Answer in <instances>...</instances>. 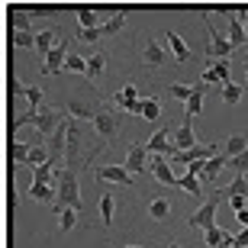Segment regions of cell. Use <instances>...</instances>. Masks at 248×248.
<instances>
[{
  "label": "cell",
  "mask_w": 248,
  "mask_h": 248,
  "mask_svg": "<svg viewBox=\"0 0 248 248\" xmlns=\"http://www.w3.org/2000/svg\"><path fill=\"white\" fill-rule=\"evenodd\" d=\"M165 39H168V46H171V52H174V62H177V64L190 62V46H187L184 39L177 36L174 29H168V32H165Z\"/></svg>",
  "instance_id": "obj_13"
},
{
  "label": "cell",
  "mask_w": 248,
  "mask_h": 248,
  "mask_svg": "<svg viewBox=\"0 0 248 248\" xmlns=\"http://www.w3.org/2000/svg\"><path fill=\"white\" fill-rule=\"evenodd\" d=\"M174 129L171 126H161L155 132V136L148 139V155H165V158H177V148H174V142H168V136H171Z\"/></svg>",
  "instance_id": "obj_6"
},
{
  "label": "cell",
  "mask_w": 248,
  "mask_h": 248,
  "mask_svg": "<svg viewBox=\"0 0 248 248\" xmlns=\"http://www.w3.org/2000/svg\"><path fill=\"white\" fill-rule=\"evenodd\" d=\"M245 78H248V64H245Z\"/></svg>",
  "instance_id": "obj_52"
},
{
  "label": "cell",
  "mask_w": 248,
  "mask_h": 248,
  "mask_svg": "<svg viewBox=\"0 0 248 248\" xmlns=\"http://www.w3.org/2000/svg\"><path fill=\"white\" fill-rule=\"evenodd\" d=\"M174 148H177V155L197 148V132H193V120L190 116H184V123L174 129Z\"/></svg>",
  "instance_id": "obj_9"
},
{
  "label": "cell",
  "mask_w": 248,
  "mask_h": 248,
  "mask_svg": "<svg viewBox=\"0 0 248 248\" xmlns=\"http://www.w3.org/2000/svg\"><path fill=\"white\" fill-rule=\"evenodd\" d=\"M200 16L206 19V36H210V48H206V55L216 58V62H219V58H229L235 46H232L229 39L222 36L219 29H213V23H210V10H200Z\"/></svg>",
  "instance_id": "obj_4"
},
{
  "label": "cell",
  "mask_w": 248,
  "mask_h": 248,
  "mask_svg": "<svg viewBox=\"0 0 248 248\" xmlns=\"http://www.w3.org/2000/svg\"><path fill=\"white\" fill-rule=\"evenodd\" d=\"M168 91H171V97H174V100H190L193 97V91H197V84H171V87H168Z\"/></svg>",
  "instance_id": "obj_37"
},
{
  "label": "cell",
  "mask_w": 248,
  "mask_h": 248,
  "mask_svg": "<svg viewBox=\"0 0 248 248\" xmlns=\"http://www.w3.org/2000/svg\"><path fill=\"white\" fill-rule=\"evenodd\" d=\"M78 23H81V29H100L93 7H78Z\"/></svg>",
  "instance_id": "obj_30"
},
{
  "label": "cell",
  "mask_w": 248,
  "mask_h": 248,
  "mask_svg": "<svg viewBox=\"0 0 248 248\" xmlns=\"http://www.w3.org/2000/svg\"><path fill=\"white\" fill-rule=\"evenodd\" d=\"M142 58H145L148 68H161V64L168 62V55H165V48H161V42H148L145 52H142Z\"/></svg>",
  "instance_id": "obj_17"
},
{
  "label": "cell",
  "mask_w": 248,
  "mask_h": 248,
  "mask_svg": "<svg viewBox=\"0 0 248 248\" xmlns=\"http://www.w3.org/2000/svg\"><path fill=\"white\" fill-rule=\"evenodd\" d=\"M68 113H71L74 120H93L97 116V107H91V103H84V100H71L68 103Z\"/></svg>",
  "instance_id": "obj_22"
},
{
  "label": "cell",
  "mask_w": 248,
  "mask_h": 248,
  "mask_svg": "<svg viewBox=\"0 0 248 248\" xmlns=\"http://www.w3.org/2000/svg\"><path fill=\"white\" fill-rule=\"evenodd\" d=\"M142 116H145V120H158V116H161V103H158L155 97L142 100Z\"/></svg>",
  "instance_id": "obj_38"
},
{
  "label": "cell",
  "mask_w": 248,
  "mask_h": 248,
  "mask_svg": "<svg viewBox=\"0 0 248 248\" xmlns=\"http://www.w3.org/2000/svg\"><path fill=\"white\" fill-rule=\"evenodd\" d=\"M126 19H129V10H116V13L100 26V36H116V32L126 26Z\"/></svg>",
  "instance_id": "obj_18"
},
{
  "label": "cell",
  "mask_w": 248,
  "mask_h": 248,
  "mask_svg": "<svg viewBox=\"0 0 248 248\" xmlns=\"http://www.w3.org/2000/svg\"><path fill=\"white\" fill-rule=\"evenodd\" d=\"M245 152H248V136H245V132L229 136V139H226V145H222V155L229 158V161H232V158H239V155H245Z\"/></svg>",
  "instance_id": "obj_15"
},
{
  "label": "cell",
  "mask_w": 248,
  "mask_h": 248,
  "mask_svg": "<svg viewBox=\"0 0 248 248\" xmlns=\"http://www.w3.org/2000/svg\"><path fill=\"white\" fill-rule=\"evenodd\" d=\"M245 203H248V197H229V206H232L235 213H242V210H245Z\"/></svg>",
  "instance_id": "obj_47"
},
{
  "label": "cell",
  "mask_w": 248,
  "mask_h": 248,
  "mask_svg": "<svg viewBox=\"0 0 248 248\" xmlns=\"http://www.w3.org/2000/svg\"><path fill=\"white\" fill-rule=\"evenodd\" d=\"M168 248H181V245H177V242H168Z\"/></svg>",
  "instance_id": "obj_50"
},
{
  "label": "cell",
  "mask_w": 248,
  "mask_h": 248,
  "mask_svg": "<svg viewBox=\"0 0 248 248\" xmlns=\"http://www.w3.org/2000/svg\"><path fill=\"white\" fill-rule=\"evenodd\" d=\"M13 46H19V48L36 46V32H13Z\"/></svg>",
  "instance_id": "obj_42"
},
{
  "label": "cell",
  "mask_w": 248,
  "mask_h": 248,
  "mask_svg": "<svg viewBox=\"0 0 248 248\" xmlns=\"http://www.w3.org/2000/svg\"><path fill=\"white\" fill-rule=\"evenodd\" d=\"M226 197H248V181H245V174H235V181H232L229 187H226Z\"/></svg>",
  "instance_id": "obj_31"
},
{
  "label": "cell",
  "mask_w": 248,
  "mask_h": 248,
  "mask_svg": "<svg viewBox=\"0 0 248 248\" xmlns=\"http://www.w3.org/2000/svg\"><path fill=\"white\" fill-rule=\"evenodd\" d=\"M148 165H152V174H155L165 187H177V181H181V177L171 171V161H168L165 155H152V161H148Z\"/></svg>",
  "instance_id": "obj_11"
},
{
  "label": "cell",
  "mask_w": 248,
  "mask_h": 248,
  "mask_svg": "<svg viewBox=\"0 0 248 248\" xmlns=\"http://www.w3.org/2000/svg\"><path fill=\"white\" fill-rule=\"evenodd\" d=\"M113 100L120 103V107H123V103H129V100H139V97H136V84H123V91H116Z\"/></svg>",
  "instance_id": "obj_41"
},
{
  "label": "cell",
  "mask_w": 248,
  "mask_h": 248,
  "mask_svg": "<svg viewBox=\"0 0 248 248\" xmlns=\"http://www.w3.org/2000/svg\"><path fill=\"white\" fill-rule=\"evenodd\" d=\"M203 84H216V87H222V78L213 71V68H206V71H203Z\"/></svg>",
  "instance_id": "obj_46"
},
{
  "label": "cell",
  "mask_w": 248,
  "mask_h": 248,
  "mask_svg": "<svg viewBox=\"0 0 248 248\" xmlns=\"http://www.w3.org/2000/svg\"><path fill=\"white\" fill-rule=\"evenodd\" d=\"M145 165H148V145H142V142L129 145V155H126V165H123V168L136 177V174H142V171H145Z\"/></svg>",
  "instance_id": "obj_10"
},
{
  "label": "cell",
  "mask_w": 248,
  "mask_h": 248,
  "mask_svg": "<svg viewBox=\"0 0 248 248\" xmlns=\"http://www.w3.org/2000/svg\"><path fill=\"white\" fill-rule=\"evenodd\" d=\"M93 177H97V181H103V184H123V187H132V181H136V177L129 174L126 168H120V165H103V168H97V171H93Z\"/></svg>",
  "instance_id": "obj_7"
},
{
  "label": "cell",
  "mask_w": 248,
  "mask_h": 248,
  "mask_svg": "<svg viewBox=\"0 0 248 248\" xmlns=\"http://www.w3.org/2000/svg\"><path fill=\"white\" fill-rule=\"evenodd\" d=\"M123 248H142V245H123Z\"/></svg>",
  "instance_id": "obj_51"
},
{
  "label": "cell",
  "mask_w": 248,
  "mask_h": 248,
  "mask_svg": "<svg viewBox=\"0 0 248 248\" xmlns=\"http://www.w3.org/2000/svg\"><path fill=\"white\" fill-rule=\"evenodd\" d=\"M242 97H245V87H242V84H235V81L222 84V103H226V107H239Z\"/></svg>",
  "instance_id": "obj_19"
},
{
  "label": "cell",
  "mask_w": 248,
  "mask_h": 248,
  "mask_svg": "<svg viewBox=\"0 0 248 248\" xmlns=\"http://www.w3.org/2000/svg\"><path fill=\"white\" fill-rule=\"evenodd\" d=\"M26 16H58L64 7H52V3H39V7H23Z\"/></svg>",
  "instance_id": "obj_33"
},
{
  "label": "cell",
  "mask_w": 248,
  "mask_h": 248,
  "mask_svg": "<svg viewBox=\"0 0 248 248\" xmlns=\"http://www.w3.org/2000/svg\"><path fill=\"white\" fill-rule=\"evenodd\" d=\"M29 152H32V148L23 145V142H10V161H19V165H26V161H29Z\"/></svg>",
  "instance_id": "obj_34"
},
{
  "label": "cell",
  "mask_w": 248,
  "mask_h": 248,
  "mask_svg": "<svg viewBox=\"0 0 248 248\" xmlns=\"http://www.w3.org/2000/svg\"><path fill=\"white\" fill-rule=\"evenodd\" d=\"M29 193H32V200H39V203H55L58 200V190H52L48 184H36V181H32Z\"/></svg>",
  "instance_id": "obj_23"
},
{
  "label": "cell",
  "mask_w": 248,
  "mask_h": 248,
  "mask_svg": "<svg viewBox=\"0 0 248 248\" xmlns=\"http://www.w3.org/2000/svg\"><path fill=\"white\" fill-rule=\"evenodd\" d=\"M55 46H58V42H55V32H36V48L42 52V58H46Z\"/></svg>",
  "instance_id": "obj_32"
},
{
  "label": "cell",
  "mask_w": 248,
  "mask_h": 248,
  "mask_svg": "<svg viewBox=\"0 0 248 248\" xmlns=\"http://www.w3.org/2000/svg\"><path fill=\"white\" fill-rule=\"evenodd\" d=\"M229 168L235 171V174H245V171H248V152H245V155H239V158H232Z\"/></svg>",
  "instance_id": "obj_44"
},
{
  "label": "cell",
  "mask_w": 248,
  "mask_h": 248,
  "mask_svg": "<svg viewBox=\"0 0 248 248\" xmlns=\"http://www.w3.org/2000/svg\"><path fill=\"white\" fill-rule=\"evenodd\" d=\"M235 13H239V16L245 19V36H248V10H235Z\"/></svg>",
  "instance_id": "obj_49"
},
{
  "label": "cell",
  "mask_w": 248,
  "mask_h": 248,
  "mask_svg": "<svg viewBox=\"0 0 248 248\" xmlns=\"http://www.w3.org/2000/svg\"><path fill=\"white\" fill-rule=\"evenodd\" d=\"M78 39L93 46V42H97V39H103V36H100V29H81V36H78Z\"/></svg>",
  "instance_id": "obj_45"
},
{
  "label": "cell",
  "mask_w": 248,
  "mask_h": 248,
  "mask_svg": "<svg viewBox=\"0 0 248 248\" xmlns=\"http://www.w3.org/2000/svg\"><path fill=\"white\" fill-rule=\"evenodd\" d=\"M232 248H248V229H242L239 235H235V242H232Z\"/></svg>",
  "instance_id": "obj_48"
},
{
  "label": "cell",
  "mask_w": 248,
  "mask_h": 248,
  "mask_svg": "<svg viewBox=\"0 0 248 248\" xmlns=\"http://www.w3.org/2000/svg\"><path fill=\"white\" fill-rule=\"evenodd\" d=\"M229 68H232L229 58H219V62H213V71L222 78V84H229Z\"/></svg>",
  "instance_id": "obj_43"
},
{
  "label": "cell",
  "mask_w": 248,
  "mask_h": 248,
  "mask_svg": "<svg viewBox=\"0 0 248 248\" xmlns=\"http://www.w3.org/2000/svg\"><path fill=\"white\" fill-rule=\"evenodd\" d=\"M64 71H74V74H87V58L81 55H68V62H64Z\"/></svg>",
  "instance_id": "obj_36"
},
{
  "label": "cell",
  "mask_w": 248,
  "mask_h": 248,
  "mask_svg": "<svg viewBox=\"0 0 248 248\" xmlns=\"http://www.w3.org/2000/svg\"><path fill=\"white\" fill-rule=\"evenodd\" d=\"M148 216H152V219H168V216H171V200L155 197V200L148 203Z\"/></svg>",
  "instance_id": "obj_24"
},
{
  "label": "cell",
  "mask_w": 248,
  "mask_h": 248,
  "mask_svg": "<svg viewBox=\"0 0 248 248\" xmlns=\"http://www.w3.org/2000/svg\"><path fill=\"white\" fill-rule=\"evenodd\" d=\"M55 181H58V200H55V210H74L81 213L84 203H81V184H78V174H74L71 168H64V171H55Z\"/></svg>",
  "instance_id": "obj_1"
},
{
  "label": "cell",
  "mask_w": 248,
  "mask_h": 248,
  "mask_svg": "<svg viewBox=\"0 0 248 248\" xmlns=\"http://www.w3.org/2000/svg\"><path fill=\"white\" fill-rule=\"evenodd\" d=\"M177 187H181V190H187L190 197H197V200L203 197V190H200V177H197V174H190V171H187V174L181 177V181H177Z\"/></svg>",
  "instance_id": "obj_27"
},
{
  "label": "cell",
  "mask_w": 248,
  "mask_h": 248,
  "mask_svg": "<svg viewBox=\"0 0 248 248\" xmlns=\"http://www.w3.org/2000/svg\"><path fill=\"white\" fill-rule=\"evenodd\" d=\"M52 177H55L52 165H39V168H32V181H36V184H48Z\"/></svg>",
  "instance_id": "obj_39"
},
{
  "label": "cell",
  "mask_w": 248,
  "mask_h": 248,
  "mask_svg": "<svg viewBox=\"0 0 248 248\" xmlns=\"http://www.w3.org/2000/svg\"><path fill=\"white\" fill-rule=\"evenodd\" d=\"M23 97H26V103H29V110L26 113H39V103H42V87H32V84H19L16 87Z\"/></svg>",
  "instance_id": "obj_20"
},
{
  "label": "cell",
  "mask_w": 248,
  "mask_h": 248,
  "mask_svg": "<svg viewBox=\"0 0 248 248\" xmlns=\"http://www.w3.org/2000/svg\"><path fill=\"white\" fill-rule=\"evenodd\" d=\"M113 213H116V197H113V193H103L100 197V222L107 229L113 226Z\"/></svg>",
  "instance_id": "obj_21"
},
{
  "label": "cell",
  "mask_w": 248,
  "mask_h": 248,
  "mask_svg": "<svg viewBox=\"0 0 248 248\" xmlns=\"http://www.w3.org/2000/svg\"><path fill=\"white\" fill-rule=\"evenodd\" d=\"M93 129H97V136H100L103 142L116 139V132H120V113L107 110V107H97V116H93Z\"/></svg>",
  "instance_id": "obj_5"
},
{
  "label": "cell",
  "mask_w": 248,
  "mask_h": 248,
  "mask_svg": "<svg viewBox=\"0 0 248 248\" xmlns=\"http://www.w3.org/2000/svg\"><path fill=\"white\" fill-rule=\"evenodd\" d=\"M216 155H219V148H216V145H197V148H190V152H181L174 161L190 168L193 161H210V158H216Z\"/></svg>",
  "instance_id": "obj_12"
},
{
  "label": "cell",
  "mask_w": 248,
  "mask_h": 248,
  "mask_svg": "<svg viewBox=\"0 0 248 248\" xmlns=\"http://www.w3.org/2000/svg\"><path fill=\"white\" fill-rule=\"evenodd\" d=\"M222 200H226V193H222V190L210 193V197H206V200L200 203V210L187 216V222H190V229L210 232L213 226H216V210H219V203H222Z\"/></svg>",
  "instance_id": "obj_3"
},
{
  "label": "cell",
  "mask_w": 248,
  "mask_h": 248,
  "mask_svg": "<svg viewBox=\"0 0 248 248\" xmlns=\"http://www.w3.org/2000/svg\"><path fill=\"white\" fill-rule=\"evenodd\" d=\"M203 97H206V87H203V84H197V91H193V97L190 100H187V113L184 116H197V113H200V107H203Z\"/></svg>",
  "instance_id": "obj_29"
},
{
  "label": "cell",
  "mask_w": 248,
  "mask_h": 248,
  "mask_svg": "<svg viewBox=\"0 0 248 248\" xmlns=\"http://www.w3.org/2000/svg\"><path fill=\"white\" fill-rule=\"evenodd\" d=\"M245 64H248V62H245Z\"/></svg>",
  "instance_id": "obj_53"
},
{
  "label": "cell",
  "mask_w": 248,
  "mask_h": 248,
  "mask_svg": "<svg viewBox=\"0 0 248 248\" xmlns=\"http://www.w3.org/2000/svg\"><path fill=\"white\" fill-rule=\"evenodd\" d=\"M29 168H39V165H48V155H46V145H36L32 152H29Z\"/></svg>",
  "instance_id": "obj_40"
},
{
  "label": "cell",
  "mask_w": 248,
  "mask_h": 248,
  "mask_svg": "<svg viewBox=\"0 0 248 248\" xmlns=\"http://www.w3.org/2000/svg\"><path fill=\"white\" fill-rule=\"evenodd\" d=\"M103 71H107V55H103V52H97V55L87 58V78H91V81H97Z\"/></svg>",
  "instance_id": "obj_25"
},
{
  "label": "cell",
  "mask_w": 248,
  "mask_h": 248,
  "mask_svg": "<svg viewBox=\"0 0 248 248\" xmlns=\"http://www.w3.org/2000/svg\"><path fill=\"white\" fill-rule=\"evenodd\" d=\"M74 226H78V213H74V210H62V213H58V229H62V232H71Z\"/></svg>",
  "instance_id": "obj_35"
},
{
  "label": "cell",
  "mask_w": 248,
  "mask_h": 248,
  "mask_svg": "<svg viewBox=\"0 0 248 248\" xmlns=\"http://www.w3.org/2000/svg\"><path fill=\"white\" fill-rule=\"evenodd\" d=\"M203 239H206V248H232L235 235H229V232L219 229V226H213L210 232H203Z\"/></svg>",
  "instance_id": "obj_16"
},
{
  "label": "cell",
  "mask_w": 248,
  "mask_h": 248,
  "mask_svg": "<svg viewBox=\"0 0 248 248\" xmlns=\"http://www.w3.org/2000/svg\"><path fill=\"white\" fill-rule=\"evenodd\" d=\"M10 126H13V129H16V126H36L42 136H55L58 129L64 126V113L46 107V110H39V113H23V116H16Z\"/></svg>",
  "instance_id": "obj_2"
},
{
  "label": "cell",
  "mask_w": 248,
  "mask_h": 248,
  "mask_svg": "<svg viewBox=\"0 0 248 248\" xmlns=\"http://www.w3.org/2000/svg\"><path fill=\"white\" fill-rule=\"evenodd\" d=\"M226 161H229V158L222 155V152H219L216 158H210V161H206V168H203V177H206V181H216V174L226 168Z\"/></svg>",
  "instance_id": "obj_28"
},
{
  "label": "cell",
  "mask_w": 248,
  "mask_h": 248,
  "mask_svg": "<svg viewBox=\"0 0 248 248\" xmlns=\"http://www.w3.org/2000/svg\"><path fill=\"white\" fill-rule=\"evenodd\" d=\"M68 55H71V52H68V42H58V46L46 55L42 74H48V78H52V74H62V71H64V62H68Z\"/></svg>",
  "instance_id": "obj_8"
},
{
  "label": "cell",
  "mask_w": 248,
  "mask_h": 248,
  "mask_svg": "<svg viewBox=\"0 0 248 248\" xmlns=\"http://www.w3.org/2000/svg\"><path fill=\"white\" fill-rule=\"evenodd\" d=\"M10 26H13V32H29V16L23 7H10Z\"/></svg>",
  "instance_id": "obj_26"
},
{
  "label": "cell",
  "mask_w": 248,
  "mask_h": 248,
  "mask_svg": "<svg viewBox=\"0 0 248 248\" xmlns=\"http://www.w3.org/2000/svg\"><path fill=\"white\" fill-rule=\"evenodd\" d=\"M78 152H81V126H78V123H68V152H64V165H74V161H78Z\"/></svg>",
  "instance_id": "obj_14"
}]
</instances>
